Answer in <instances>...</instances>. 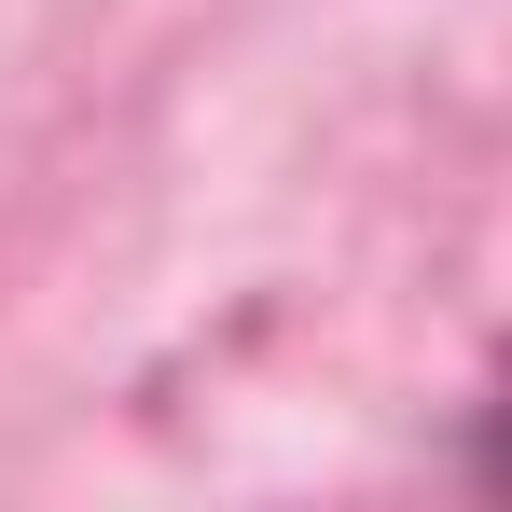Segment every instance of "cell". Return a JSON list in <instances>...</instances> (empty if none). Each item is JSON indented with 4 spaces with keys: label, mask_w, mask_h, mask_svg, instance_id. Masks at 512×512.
I'll list each match as a JSON object with an SVG mask.
<instances>
[{
    "label": "cell",
    "mask_w": 512,
    "mask_h": 512,
    "mask_svg": "<svg viewBox=\"0 0 512 512\" xmlns=\"http://www.w3.org/2000/svg\"><path fill=\"white\" fill-rule=\"evenodd\" d=\"M471 471H485V485H512V402H485V429H471Z\"/></svg>",
    "instance_id": "6da1fadb"
}]
</instances>
